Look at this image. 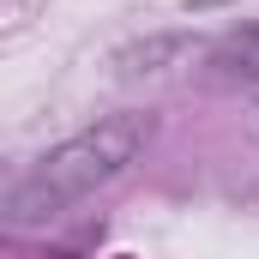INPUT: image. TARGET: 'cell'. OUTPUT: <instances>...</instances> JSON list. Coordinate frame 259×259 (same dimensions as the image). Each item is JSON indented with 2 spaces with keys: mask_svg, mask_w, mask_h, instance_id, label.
<instances>
[{
  "mask_svg": "<svg viewBox=\"0 0 259 259\" xmlns=\"http://www.w3.org/2000/svg\"><path fill=\"white\" fill-rule=\"evenodd\" d=\"M211 61L223 66L229 78H247L259 91V24H241V30H229L217 49H211Z\"/></svg>",
  "mask_w": 259,
  "mask_h": 259,
  "instance_id": "cell-2",
  "label": "cell"
},
{
  "mask_svg": "<svg viewBox=\"0 0 259 259\" xmlns=\"http://www.w3.org/2000/svg\"><path fill=\"white\" fill-rule=\"evenodd\" d=\"M145 145H151V115H133V109L127 115H103L97 127L49 145L24 175L6 187V199H0L6 223L30 229V223L61 217L66 205H78V199H91L97 187H109L115 175H127Z\"/></svg>",
  "mask_w": 259,
  "mask_h": 259,
  "instance_id": "cell-1",
  "label": "cell"
},
{
  "mask_svg": "<svg viewBox=\"0 0 259 259\" xmlns=\"http://www.w3.org/2000/svg\"><path fill=\"white\" fill-rule=\"evenodd\" d=\"M253 103H259V91H253Z\"/></svg>",
  "mask_w": 259,
  "mask_h": 259,
  "instance_id": "cell-3",
  "label": "cell"
}]
</instances>
